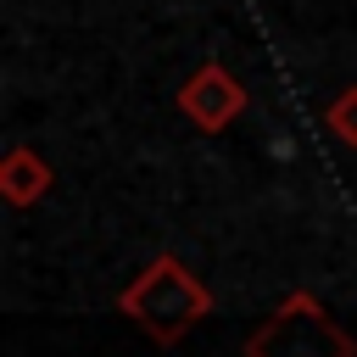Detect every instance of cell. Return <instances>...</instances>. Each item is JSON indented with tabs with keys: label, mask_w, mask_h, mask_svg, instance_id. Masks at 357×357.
<instances>
[{
	"label": "cell",
	"mask_w": 357,
	"mask_h": 357,
	"mask_svg": "<svg viewBox=\"0 0 357 357\" xmlns=\"http://www.w3.org/2000/svg\"><path fill=\"white\" fill-rule=\"evenodd\" d=\"M245 84L223 67V61H201L190 78H184V89H178V112L201 128V134H218V128H229L240 112H245Z\"/></svg>",
	"instance_id": "cell-3"
},
{
	"label": "cell",
	"mask_w": 357,
	"mask_h": 357,
	"mask_svg": "<svg viewBox=\"0 0 357 357\" xmlns=\"http://www.w3.org/2000/svg\"><path fill=\"white\" fill-rule=\"evenodd\" d=\"M117 312L134 318L156 346H178L206 312H212V290L195 279L190 262H178L173 251L151 257L117 296Z\"/></svg>",
	"instance_id": "cell-1"
},
{
	"label": "cell",
	"mask_w": 357,
	"mask_h": 357,
	"mask_svg": "<svg viewBox=\"0 0 357 357\" xmlns=\"http://www.w3.org/2000/svg\"><path fill=\"white\" fill-rule=\"evenodd\" d=\"M50 184H56V173H50V162H45L39 151L11 145V151L0 156V201H6V206H33V201H45Z\"/></svg>",
	"instance_id": "cell-4"
},
{
	"label": "cell",
	"mask_w": 357,
	"mask_h": 357,
	"mask_svg": "<svg viewBox=\"0 0 357 357\" xmlns=\"http://www.w3.org/2000/svg\"><path fill=\"white\" fill-rule=\"evenodd\" d=\"M324 123H329V134H335L340 145H357V84H351V89H340V95L329 100Z\"/></svg>",
	"instance_id": "cell-5"
},
{
	"label": "cell",
	"mask_w": 357,
	"mask_h": 357,
	"mask_svg": "<svg viewBox=\"0 0 357 357\" xmlns=\"http://www.w3.org/2000/svg\"><path fill=\"white\" fill-rule=\"evenodd\" d=\"M245 357H357V340L329 318V307L307 290H290L251 335Z\"/></svg>",
	"instance_id": "cell-2"
}]
</instances>
